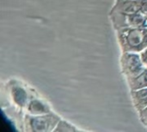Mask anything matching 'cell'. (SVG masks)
<instances>
[{
    "mask_svg": "<svg viewBox=\"0 0 147 132\" xmlns=\"http://www.w3.org/2000/svg\"><path fill=\"white\" fill-rule=\"evenodd\" d=\"M115 33L121 52L140 53L147 48V27H124Z\"/></svg>",
    "mask_w": 147,
    "mask_h": 132,
    "instance_id": "6da1fadb",
    "label": "cell"
},
{
    "mask_svg": "<svg viewBox=\"0 0 147 132\" xmlns=\"http://www.w3.org/2000/svg\"><path fill=\"white\" fill-rule=\"evenodd\" d=\"M61 118L53 112L40 115L26 114L23 118V128L25 131H53Z\"/></svg>",
    "mask_w": 147,
    "mask_h": 132,
    "instance_id": "7a4b0ae2",
    "label": "cell"
},
{
    "mask_svg": "<svg viewBox=\"0 0 147 132\" xmlns=\"http://www.w3.org/2000/svg\"><path fill=\"white\" fill-rule=\"evenodd\" d=\"M121 71L125 79L133 77L142 72L146 66L140 52H123L120 58Z\"/></svg>",
    "mask_w": 147,
    "mask_h": 132,
    "instance_id": "3957f363",
    "label": "cell"
},
{
    "mask_svg": "<svg viewBox=\"0 0 147 132\" xmlns=\"http://www.w3.org/2000/svg\"><path fill=\"white\" fill-rule=\"evenodd\" d=\"M109 19L116 31L124 27H147V15L138 14H109Z\"/></svg>",
    "mask_w": 147,
    "mask_h": 132,
    "instance_id": "277c9868",
    "label": "cell"
},
{
    "mask_svg": "<svg viewBox=\"0 0 147 132\" xmlns=\"http://www.w3.org/2000/svg\"><path fill=\"white\" fill-rule=\"evenodd\" d=\"M147 15V0H115L109 14Z\"/></svg>",
    "mask_w": 147,
    "mask_h": 132,
    "instance_id": "5b68a950",
    "label": "cell"
},
{
    "mask_svg": "<svg viewBox=\"0 0 147 132\" xmlns=\"http://www.w3.org/2000/svg\"><path fill=\"white\" fill-rule=\"evenodd\" d=\"M10 94L13 102L20 108L27 107L28 104V95L22 86L13 85L10 88Z\"/></svg>",
    "mask_w": 147,
    "mask_h": 132,
    "instance_id": "8992f818",
    "label": "cell"
},
{
    "mask_svg": "<svg viewBox=\"0 0 147 132\" xmlns=\"http://www.w3.org/2000/svg\"><path fill=\"white\" fill-rule=\"evenodd\" d=\"M131 101L134 109L140 113L147 107V88L130 91Z\"/></svg>",
    "mask_w": 147,
    "mask_h": 132,
    "instance_id": "52a82bcc",
    "label": "cell"
},
{
    "mask_svg": "<svg viewBox=\"0 0 147 132\" xmlns=\"http://www.w3.org/2000/svg\"><path fill=\"white\" fill-rule=\"evenodd\" d=\"M127 84L130 89V91H134L138 89H141L144 88H147V68H146L140 74L125 79Z\"/></svg>",
    "mask_w": 147,
    "mask_h": 132,
    "instance_id": "ba28073f",
    "label": "cell"
},
{
    "mask_svg": "<svg viewBox=\"0 0 147 132\" xmlns=\"http://www.w3.org/2000/svg\"><path fill=\"white\" fill-rule=\"evenodd\" d=\"M27 111L28 113L32 115H40V114H46L50 112V107L46 103L42 102L39 99H33L28 101V104L27 106Z\"/></svg>",
    "mask_w": 147,
    "mask_h": 132,
    "instance_id": "9c48e42d",
    "label": "cell"
},
{
    "mask_svg": "<svg viewBox=\"0 0 147 132\" xmlns=\"http://www.w3.org/2000/svg\"><path fill=\"white\" fill-rule=\"evenodd\" d=\"M79 130L74 126L72 124L67 122L66 120L64 119H60V121L59 122V124L57 125V126L55 127L53 131H78Z\"/></svg>",
    "mask_w": 147,
    "mask_h": 132,
    "instance_id": "30bf717a",
    "label": "cell"
},
{
    "mask_svg": "<svg viewBox=\"0 0 147 132\" xmlns=\"http://www.w3.org/2000/svg\"><path fill=\"white\" fill-rule=\"evenodd\" d=\"M138 114L141 124L147 129V107L141 110L140 113H138Z\"/></svg>",
    "mask_w": 147,
    "mask_h": 132,
    "instance_id": "8fae6325",
    "label": "cell"
},
{
    "mask_svg": "<svg viewBox=\"0 0 147 132\" xmlns=\"http://www.w3.org/2000/svg\"><path fill=\"white\" fill-rule=\"evenodd\" d=\"M141 57H142V59H143V61L145 63V65L146 66L147 68V54H141Z\"/></svg>",
    "mask_w": 147,
    "mask_h": 132,
    "instance_id": "7c38bea8",
    "label": "cell"
},
{
    "mask_svg": "<svg viewBox=\"0 0 147 132\" xmlns=\"http://www.w3.org/2000/svg\"><path fill=\"white\" fill-rule=\"evenodd\" d=\"M140 53H141V54H147V48L146 49H145V50H144L142 52H140Z\"/></svg>",
    "mask_w": 147,
    "mask_h": 132,
    "instance_id": "4fadbf2b",
    "label": "cell"
}]
</instances>
